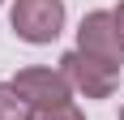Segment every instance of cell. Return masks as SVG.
<instances>
[{
    "mask_svg": "<svg viewBox=\"0 0 124 120\" xmlns=\"http://www.w3.org/2000/svg\"><path fill=\"white\" fill-rule=\"evenodd\" d=\"M39 120H86V116H81V111L69 103V107H60V111H47V116H39Z\"/></svg>",
    "mask_w": 124,
    "mask_h": 120,
    "instance_id": "cell-6",
    "label": "cell"
},
{
    "mask_svg": "<svg viewBox=\"0 0 124 120\" xmlns=\"http://www.w3.org/2000/svg\"><path fill=\"white\" fill-rule=\"evenodd\" d=\"M64 77L73 82V90H81L86 99H111L116 86H120V64H107L99 56H86V51H64L60 60Z\"/></svg>",
    "mask_w": 124,
    "mask_h": 120,
    "instance_id": "cell-3",
    "label": "cell"
},
{
    "mask_svg": "<svg viewBox=\"0 0 124 120\" xmlns=\"http://www.w3.org/2000/svg\"><path fill=\"white\" fill-rule=\"evenodd\" d=\"M116 34H120V47H124V0H120V4H116Z\"/></svg>",
    "mask_w": 124,
    "mask_h": 120,
    "instance_id": "cell-7",
    "label": "cell"
},
{
    "mask_svg": "<svg viewBox=\"0 0 124 120\" xmlns=\"http://www.w3.org/2000/svg\"><path fill=\"white\" fill-rule=\"evenodd\" d=\"M0 4H4V0H0Z\"/></svg>",
    "mask_w": 124,
    "mask_h": 120,
    "instance_id": "cell-9",
    "label": "cell"
},
{
    "mask_svg": "<svg viewBox=\"0 0 124 120\" xmlns=\"http://www.w3.org/2000/svg\"><path fill=\"white\" fill-rule=\"evenodd\" d=\"M30 116H34V111L26 107L22 94H17V90L4 82V86H0V120H30Z\"/></svg>",
    "mask_w": 124,
    "mask_h": 120,
    "instance_id": "cell-5",
    "label": "cell"
},
{
    "mask_svg": "<svg viewBox=\"0 0 124 120\" xmlns=\"http://www.w3.org/2000/svg\"><path fill=\"white\" fill-rule=\"evenodd\" d=\"M77 51L99 56L107 64H124V47H120V34H116V13L111 9H94V13L81 17V26H77Z\"/></svg>",
    "mask_w": 124,
    "mask_h": 120,
    "instance_id": "cell-4",
    "label": "cell"
},
{
    "mask_svg": "<svg viewBox=\"0 0 124 120\" xmlns=\"http://www.w3.org/2000/svg\"><path fill=\"white\" fill-rule=\"evenodd\" d=\"M13 90L22 94V103L34 116H47V111H60L73 103V82L64 77V69H43V64H30L13 77Z\"/></svg>",
    "mask_w": 124,
    "mask_h": 120,
    "instance_id": "cell-1",
    "label": "cell"
},
{
    "mask_svg": "<svg viewBox=\"0 0 124 120\" xmlns=\"http://www.w3.org/2000/svg\"><path fill=\"white\" fill-rule=\"evenodd\" d=\"M9 26L22 43L43 47L51 39H60V30H64V0H13Z\"/></svg>",
    "mask_w": 124,
    "mask_h": 120,
    "instance_id": "cell-2",
    "label": "cell"
},
{
    "mask_svg": "<svg viewBox=\"0 0 124 120\" xmlns=\"http://www.w3.org/2000/svg\"><path fill=\"white\" fill-rule=\"evenodd\" d=\"M120 120H124V107H120Z\"/></svg>",
    "mask_w": 124,
    "mask_h": 120,
    "instance_id": "cell-8",
    "label": "cell"
}]
</instances>
